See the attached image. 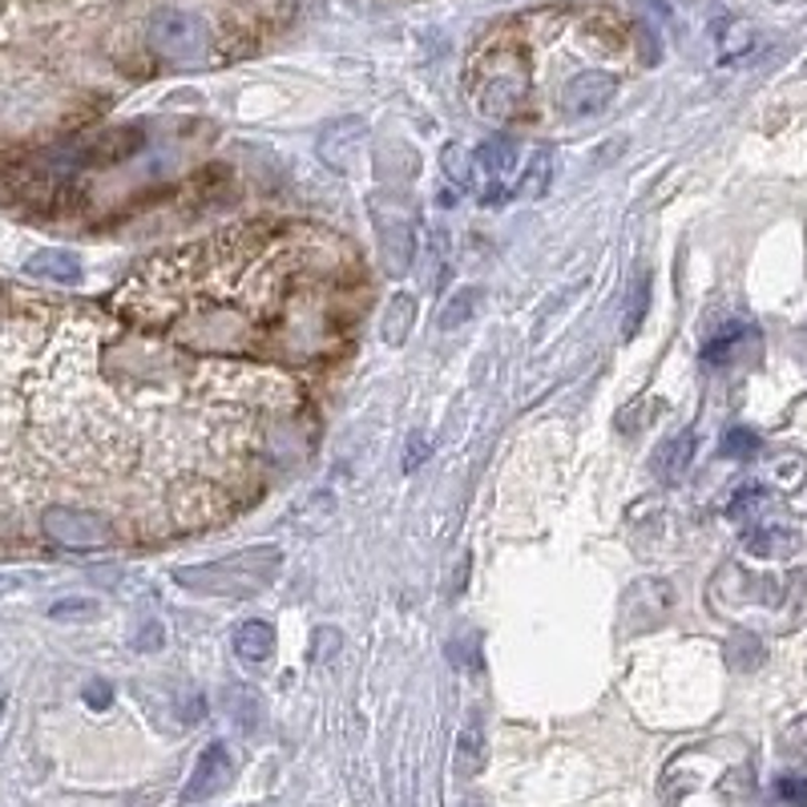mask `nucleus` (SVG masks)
<instances>
[{"label":"nucleus","mask_w":807,"mask_h":807,"mask_svg":"<svg viewBox=\"0 0 807 807\" xmlns=\"http://www.w3.org/2000/svg\"><path fill=\"white\" fill-rule=\"evenodd\" d=\"M723 456H730V461H747V456L759 453V436H755L751 428H730L727 436H723Z\"/></svg>","instance_id":"a211bd4d"},{"label":"nucleus","mask_w":807,"mask_h":807,"mask_svg":"<svg viewBox=\"0 0 807 807\" xmlns=\"http://www.w3.org/2000/svg\"><path fill=\"white\" fill-rule=\"evenodd\" d=\"M739 340H747V327H743V323H730V327H723L719 335H710V343L703 347V360H707V364H727L730 355H735V347H739Z\"/></svg>","instance_id":"dca6fc26"},{"label":"nucleus","mask_w":807,"mask_h":807,"mask_svg":"<svg viewBox=\"0 0 807 807\" xmlns=\"http://www.w3.org/2000/svg\"><path fill=\"white\" fill-rule=\"evenodd\" d=\"M0 710H4V703H0Z\"/></svg>","instance_id":"bb28decb"},{"label":"nucleus","mask_w":807,"mask_h":807,"mask_svg":"<svg viewBox=\"0 0 807 807\" xmlns=\"http://www.w3.org/2000/svg\"><path fill=\"white\" fill-rule=\"evenodd\" d=\"M231 719L239 723L243 730H255V723H259L255 690H234V695H231Z\"/></svg>","instance_id":"6ab92c4d"},{"label":"nucleus","mask_w":807,"mask_h":807,"mask_svg":"<svg viewBox=\"0 0 807 807\" xmlns=\"http://www.w3.org/2000/svg\"><path fill=\"white\" fill-rule=\"evenodd\" d=\"M476 307H481V288H465V291H456L448 303H444V311H441V327H461V323H468L476 315Z\"/></svg>","instance_id":"2eb2a0df"},{"label":"nucleus","mask_w":807,"mask_h":807,"mask_svg":"<svg viewBox=\"0 0 807 807\" xmlns=\"http://www.w3.org/2000/svg\"><path fill=\"white\" fill-rule=\"evenodd\" d=\"M145 49L174 69H194L211 57V29L194 9L167 4L145 21Z\"/></svg>","instance_id":"7ed1b4c3"},{"label":"nucleus","mask_w":807,"mask_h":807,"mask_svg":"<svg viewBox=\"0 0 807 807\" xmlns=\"http://www.w3.org/2000/svg\"><path fill=\"white\" fill-rule=\"evenodd\" d=\"M428 453H432V441H428V432H408V441H404V461H400V468L404 473H416V468L428 461Z\"/></svg>","instance_id":"aec40b11"},{"label":"nucleus","mask_w":807,"mask_h":807,"mask_svg":"<svg viewBox=\"0 0 807 807\" xmlns=\"http://www.w3.org/2000/svg\"><path fill=\"white\" fill-rule=\"evenodd\" d=\"M110 698H113L110 683H89V686H85V703H89V707L105 710V707H110Z\"/></svg>","instance_id":"4be33fe9"},{"label":"nucleus","mask_w":807,"mask_h":807,"mask_svg":"<svg viewBox=\"0 0 807 807\" xmlns=\"http://www.w3.org/2000/svg\"><path fill=\"white\" fill-rule=\"evenodd\" d=\"M24 275L33 279H49V283H78L81 279V263L69 251H37L29 263H24Z\"/></svg>","instance_id":"1a4fd4ad"},{"label":"nucleus","mask_w":807,"mask_h":807,"mask_svg":"<svg viewBox=\"0 0 807 807\" xmlns=\"http://www.w3.org/2000/svg\"><path fill=\"white\" fill-rule=\"evenodd\" d=\"M614 93H618V78L606 73V69H589V73H577L562 89V110L569 118H594L614 101Z\"/></svg>","instance_id":"423d86ee"},{"label":"nucleus","mask_w":807,"mask_h":807,"mask_svg":"<svg viewBox=\"0 0 807 807\" xmlns=\"http://www.w3.org/2000/svg\"><path fill=\"white\" fill-rule=\"evenodd\" d=\"M461 807H481V804H476V799H468V804H461Z\"/></svg>","instance_id":"a878e982"},{"label":"nucleus","mask_w":807,"mask_h":807,"mask_svg":"<svg viewBox=\"0 0 807 807\" xmlns=\"http://www.w3.org/2000/svg\"><path fill=\"white\" fill-rule=\"evenodd\" d=\"M481 764H485V730H481V719H473L456 739V771L476 775Z\"/></svg>","instance_id":"ddd939ff"},{"label":"nucleus","mask_w":807,"mask_h":807,"mask_svg":"<svg viewBox=\"0 0 807 807\" xmlns=\"http://www.w3.org/2000/svg\"><path fill=\"white\" fill-rule=\"evenodd\" d=\"M775 796L784 799L787 807H807V779H804V775H779Z\"/></svg>","instance_id":"412c9836"},{"label":"nucleus","mask_w":807,"mask_h":807,"mask_svg":"<svg viewBox=\"0 0 807 807\" xmlns=\"http://www.w3.org/2000/svg\"><path fill=\"white\" fill-rule=\"evenodd\" d=\"M231 646H234V654H239L246 666H259V663H266V658L275 654V631H271L266 622L251 618V622H243V626L234 631Z\"/></svg>","instance_id":"6e6552de"},{"label":"nucleus","mask_w":807,"mask_h":807,"mask_svg":"<svg viewBox=\"0 0 807 807\" xmlns=\"http://www.w3.org/2000/svg\"><path fill=\"white\" fill-rule=\"evenodd\" d=\"M93 376L85 327L0 288V557L44 545L49 510H93L81 493L118 468L122 441Z\"/></svg>","instance_id":"f257e3e1"},{"label":"nucleus","mask_w":807,"mask_h":807,"mask_svg":"<svg viewBox=\"0 0 807 807\" xmlns=\"http://www.w3.org/2000/svg\"><path fill=\"white\" fill-rule=\"evenodd\" d=\"M513 170H517V145L510 138H488L473 150V194L481 206H497L513 194Z\"/></svg>","instance_id":"20e7f679"},{"label":"nucleus","mask_w":807,"mask_h":807,"mask_svg":"<svg viewBox=\"0 0 807 807\" xmlns=\"http://www.w3.org/2000/svg\"><path fill=\"white\" fill-rule=\"evenodd\" d=\"M755 501H764V488H743L739 497L730 501V513H735V517H739V513L755 510Z\"/></svg>","instance_id":"5701e85b"},{"label":"nucleus","mask_w":807,"mask_h":807,"mask_svg":"<svg viewBox=\"0 0 807 807\" xmlns=\"http://www.w3.org/2000/svg\"><path fill=\"white\" fill-rule=\"evenodd\" d=\"M412 323H416V299L396 295V299H392V307H387L384 323H380V335H384V343L400 347V343L412 335Z\"/></svg>","instance_id":"9b49d317"},{"label":"nucleus","mask_w":807,"mask_h":807,"mask_svg":"<svg viewBox=\"0 0 807 807\" xmlns=\"http://www.w3.org/2000/svg\"><path fill=\"white\" fill-rule=\"evenodd\" d=\"M234 784V755L226 743H211L206 751L199 755V764L190 771L186 787H182V804H202V799H214L219 791Z\"/></svg>","instance_id":"39448f33"},{"label":"nucleus","mask_w":807,"mask_h":807,"mask_svg":"<svg viewBox=\"0 0 807 807\" xmlns=\"http://www.w3.org/2000/svg\"><path fill=\"white\" fill-rule=\"evenodd\" d=\"M646 311H650V275L638 271L631 283V299H626V323H622V340H634L646 320Z\"/></svg>","instance_id":"4468645a"},{"label":"nucleus","mask_w":807,"mask_h":807,"mask_svg":"<svg viewBox=\"0 0 807 807\" xmlns=\"http://www.w3.org/2000/svg\"><path fill=\"white\" fill-rule=\"evenodd\" d=\"M98 606H89V602H73V606H57L53 618H81V614H93Z\"/></svg>","instance_id":"b1692460"},{"label":"nucleus","mask_w":807,"mask_h":807,"mask_svg":"<svg viewBox=\"0 0 807 807\" xmlns=\"http://www.w3.org/2000/svg\"><path fill=\"white\" fill-rule=\"evenodd\" d=\"M549 182H553L549 150H533V158L525 162V170H521V178H517V194L521 199H542L545 190H549Z\"/></svg>","instance_id":"f8f14e48"},{"label":"nucleus","mask_w":807,"mask_h":807,"mask_svg":"<svg viewBox=\"0 0 807 807\" xmlns=\"http://www.w3.org/2000/svg\"><path fill=\"white\" fill-rule=\"evenodd\" d=\"M145 638H133V646H142V650H154V646H162V631L158 626H145Z\"/></svg>","instance_id":"393cba45"},{"label":"nucleus","mask_w":807,"mask_h":807,"mask_svg":"<svg viewBox=\"0 0 807 807\" xmlns=\"http://www.w3.org/2000/svg\"><path fill=\"white\" fill-rule=\"evenodd\" d=\"M743 549L755 553V557H787L796 549V533L784 529V525H755V529L743 533Z\"/></svg>","instance_id":"9d476101"},{"label":"nucleus","mask_w":807,"mask_h":807,"mask_svg":"<svg viewBox=\"0 0 807 807\" xmlns=\"http://www.w3.org/2000/svg\"><path fill=\"white\" fill-rule=\"evenodd\" d=\"M441 162H444V174H448V178H453V182H456V186H473V154H461V145H444V158H441Z\"/></svg>","instance_id":"f3484780"},{"label":"nucleus","mask_w":807,"mask_h":807,"mask_svg":"<svg viewBox=\"0 0 807 807\" xmlns=\"http://www.w3.org/2000/svg\"><path fill=\"white\" fill-rule=\"evenodd\" d=\"M279 569H283V549L279 545H259V549L231 553V557H219V562L206 565H182V569H174V582L211 597H255L259 589L275 582Z\"/></svg>","instance_id":"f03ea898"},{"label":"nucleus","mask_w":807,"mask_h":807,"mask_svg":"<svg viewBox=\"0 0 807 807\" xmlns=\"http://www.w3.org/2000/svg\"><path fill=\"white\" fill-rule=\"evenodd\" d=\"M695 448H698V436L690 428L686 432H675V436H666L658 448H654L650 456V468L658 481H666V485H675L678 476L690 468V461H695Z\"/></svg>","instance_id":"0eeeda50"}]
</instances>
